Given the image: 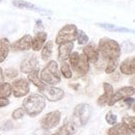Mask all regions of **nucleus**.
<instances>
[{
    "instance_id": "36",
    "label": "nucleus",
    "mask_w": 135,
    "mask_h": 135,
    "mask_svg": "<svg viewBox=\"0 0 135 135\" xmlns=\"http://www.w3.org/2000/svg\"><path fill=\"white\" fill-rule=\"evenodd\" d=\"M7 105H9V100L7 98H0V108L5 107Z\"/></svg>"
},
{
    "instance_id": "17",
    "label": "nucleus",
    "mask_w": 135,
    "mask_h": 135,
    "mask_svg": "<svg viewBox=\"0 0 135 135\" xmlns=\"http://www.w3.org/2000/svg\"><path fill=\"white\" fill-rule=\"evenodd\" d=\"M47 36L48 34L45 31H41L35 33V36L32 37V45H31V49L33 51H40L43 46L45 45L46 41H47Z\"/></svg>"
},
{
    "instance_id": "32",
    "label": "nucleus",
    "mask_w": 135,
    "mask_h": 135,
    "mask_svg": "<svg viewBox=\"0 0 135 135\" xmlns=\"http://www.w3.org/2000/svg\"><path fill=\"white\" fill-rule=\"evenodd\" d=\"M14 123L11 120V119H7V120H5V122H3L2 124H1V126H0V129L2 130V131H11V130H13L14 129Z\"/></svg>"
},
{
    "instance_id": "35",
    "label": "nucleus",
    "mask_w": 135,
    "mask_h": 135,
    "mask_svg": "<svg viewBox=\"0 0 135 135\" xmlns=\"http://www.w3.org/2000/svg\"><path fill=\"white\" fill-rule=\"evenodd\" d=\"M41 31H44V26H43V22L41 20H37L35 22V25H34V32L37 33V32H41Z\"/></svg>"
},
{
    "instance_id": "29",
    "label": "nucleus",
    "mask_w": 135,
    "mask_h": 135,
    "mask_svg": "<svg viewBox=\"0 0 135 135\" xmlns=\"http://www.w3.org/2000/svg\"><path fill=\"white\" fill-rule=\"evenodd\" d=\"M76 40L78 42L79 45H85L88 43V35L85 33L83 30H78L77 31V36H76Z\"/></svg>"
},
{
    "instance_id": "11",
    "label": "nucleus",
    "mask_w": 135,
    "mask_h": 135,
    "mask_svg": "<svg viewBox=\"0 0 135 135\" xmlns=\"http://www.w3.org/2000/svg\"><path fill=\"white\" fill-rule=\"evenodd\" d=\"M134 91L135 90L133 86H124V87H120V88H118L115 93H113L111 99L109 100L107 105L113 106V105H114L115 103H118V101H122L123 99L134 95Z\"/></svg>"
},
{
    "instance_id": "34",
    "label": "nucleus",
    "mask_w": 135,
    "mask_h": 135,
    "mask_svg": "<svg viewBox=\"0 0 135 135\" xmlns=\"http://www.w3.org/2000/svg\"><path fill=\"white\" fill-rule=\"evenodd\" d=\"M5 76L8 79H14L18 76V71L16 69H7L5 70Z\"/></svg>"
},
{
    "instance_id": "15",
    "label": "nucleus",
    "mask_w": 135,
    "mask_h": 135,
    "mask_svg": "<svg viewBox=\"0 0 135 135\" xmlns=\"http://www.w3.org/2000/svg\"><path fill=\"white\" fill-rule=\"evenodd\" d=\"M119 71L124 75H134L135 73V58L134 56L128 57L119 65Z\"/></svg>"
},
{
    "instance_id": "2",
    "label": "nucleus",
    "mask_w": 135,
    "mask_h": 135,
    "mask_svg": "<svg viewBox=\"0 0 135 135\" xmlns=\"http://www.w3.org/2000/svg\"><path fill=\"white\" fill-rule=\"evenodd\" d=\"M46 107V99L41 94H31L23 101V108L25 113L30 118H35Z\"/></svg>"
},
{
    "instance_id": "14",
    "label": "nucleus",
    "mask_w": 135,
    "mask_h": 135,
    "mask_svg": "<svg viewBox=\"0 0 135 135\" xmlns=\"http://www.w3.org/2000/svg\"><path fill=\"white\" fill-rule=\"evenodd\" d=\"M103 89H104L103 95L99 97V99L97 101L98 105L102 106V107L108 104V102L111 99V97H112V95L114 93L113 91V86L110 84V83H108V82H104L103 83Z\"/></svg>"
},
{
    "instance_id": "21",
    "label": "nucleus",
    "mask_w": 135,
    "mask_h": 135,
    "mask_svg": "<svg viewBox=\"0 0 135 135\" xmlns=\"http://www.w3.org/2000/svg\"><path fill=\"white\" fill-rule=\"evenodd\" d=\"M11 50V43L8 38L3 37L0 40V62H3Z\"/></svg>"
},
{
    "instance_id": "1",
    "label": "nucleus",
    "mask_w": 135,
    "mask_h": 135,
    "mask_svg": "<svg viewBox=\"0 0 135 135\" xmlns=\"http://www.w3.org/2000/svg\"><path fill=\"white\" fill-rule=\"evenodd\" d=\"M98 51L103 59H106L107 61L111 59H119L122 53L119 44L117 41L108 37H103L99 41Z\"/></svg>"
},
{
    "instance_id": "23",
    "label": "nucleus",
    "mask_w": 135,
    "mask_h": 135,
    "mask_svg": "<svg viewBox=\"0 0 135 135\" xmlns=\"http://www.w3.org/2000/svg\"><path fill=\"white\" fill-rule=\"evenodd\" d=\"M97 25L101 28H104L108 31H114V32H133V29H129L126 27H119L117 25H112V24H108V23H97Z\"/></svg>"
},
{
    "instance_id": "4",
    "label": "nucleus",
    "mask_w": 135,
    "mask_h": 135,
    "mask_svg": "<svg viewBox=\"0 0 135 135\" xmlns=\"http://www.w3.org/2000/svg\"><path fill=\"white\" fill-rule=\"evenodd\" d=\"M93 114V108L87 103H81L78 104L73 112V123L76 127H83L85 126L90 117Z\"/></svg>"
},
{
    "instance_id": "10",
    "label": "nucleus",
    "mask_w": 135,
    "mask_h": 135,
    "mask_svg": "<svg viewBox=\"0 0 135 135\" xmlns=\"http://www.w3.org/2000/svg\"><path fill=\"white\" fill-rule=\"evenodd\" d=\"M13 4H14V6H16L18 8L36 12V13H40V14H42V15H44V16H49V15L52 14L51 11L45 9V8H43V7H40V6L35 5L33 3L27 2V1H25V0H13Z\"/></svg>"
},
{
    "instance_id": "31",
    "label": "nucleus",
    "mask_w": 135,
    "mask_h": 135,
    "mask_svg": "<svg viewBox=\"0 0 135 135\" xmlns=\"http://www.w3.org/2000/svg\"><path fill=\"white\" fill-rule=\"evenodd\" d=\"M105 119H106V122H107L109 125H111V126H113V125H115V124L118 123V117H117L113 112H111V111H108V112H107V114H106V117H105Z\"/></svg>"
},
{
    "instance_id": "27",
    "label": "nucleus",
    "mask_w": 135,
    "mask_h": 135,
    "mask_svg": "<svg viewBox=\"0 0 135 135\" xmlns=\"http://www.w3.org/2000/svg\"><path fill=\"white\" fill-rule=\"evenodd\" d=\"M60 73H61V75H62L65 78H67V79L72 78V76H73V73H72V71H71L70 65L67 64L66 61H62V64H61V66H60Z\"/></svg>"
},
{
    "instance_id": "40",
    "label": "nucleus",
    "mask_w": 135,
    "mask_h": 135,
    "mask_svg": "<svg viewBox=\"0 0 135 135\" xmlns=\"http://www.w3.org/2000/svg\"><path fill=\"white\" fill-rule=\"evenodd\" d=\"M0 135H1V134H0Z\"/></svg>"
},
{
    "instance_id": "7",
    "label": "nucleus",
    "mask_w": 135,
    "mask_h": 135,
    "mask_svg": "<svg viewBox=\"0 0 135 135\" xmlns=\"http://www.w3.org/2000/svg\"><path fill=\"white\" fill-rule=\"evenodd\" d=\"M38 90H40L41 95L45 97V99H47L51 102L60 101L65 97L64 89H61L59 87H55V86H49V85L46 84L43 88H41Z\"/></svg>"
},
{
    "instance_id": "5",
    "label": "nucleus",
    "mask_w": 135,
    "mask_h": 135,
    "mask_svg": "<svg viewBox=\"0 0 135 135\" xmlns=\"http://www.w3.org/2000/svg\"><path fill=\"white\" fill-rule=\"evenodd\" d=\"M70 65L72 66V69L74 72L77 73L79 76H84L89 71V62L87 61L84 54H79L78 52H72L69 56Z\"/></svg>"
},
{
    "instance_id": "25",
    "label": "nucleus",
    "mask_w": 135,
    "mask_h": 135,
    "mask_svg": "<svg viewBox=\"0 0 135 135\" xmlns=\"http://www.w3.org/2000/svg\"><path fill=\"white\" fill-rule=\"evenodd\" d=\"M12 95V84L3 82L0 84V98H8Z\"/></svg>"
},
{
    "instance_id": "20",
    "label": "nucleus",
    "mask_w": 135,
    "mask_h": 135,
    "mask_svg": "<svg viewBox=\"0 0 135 135\" xmlns=\"http://www.w3.org/2000/svg\"><path fill=\"white\" fill-rule=\"evenodd\" d=\"M77 132V127L74 125L73 122H67L64 124L56 133L52 135H74Z\"/></svg>"
},
{
    "instance_id": "28",
    "label": "nucleus",
    "mask_w": 135,
    "mask_h": 135,
    "mask_svg": "<svg viewBox=\"0 0 135 135\" xmlns=\"http://www.w3.org/2000/svg\"><path fill=\"white\" fill-rule=\"evenodd\" d=\"M118 66V59H111V60H108L107 61V66L105 69V72L107 74H112L115 72Z\"/></svg>"
},
{
    "instance_id": "8",
    "label": "nucleus",
    "mask_w": 135,
    "mask_h": 135,
    "mask_svg": "<svg viewBox=\"0 0 135 135\" xmlns=\"http://www.w3.org/2000/svg\"><path fill=\"white\" fill-rule=\"evenodd\" d=\"M61 118V113L58 110H54L51 111L49 113H47L41 120V127L44 130H51L53 128H55Z\"/></svg>"
},
{
    "instance_id": "30",
    "label": "nucleus",
    "mask_w": 135,
    "mask_h": 135,
    "mask_svg": "<svg viewBox=\"0 0 135 135\" xmlns=\"http://www.w3.org/2000/svg\"><path fill=\"white\" fill-rule=\"evenodd\" d=\"M25 114H26V113H25L24 108H23V107H19V108L15 109V110L13 111L12 118H13V119H20V118H23Z\"/></svg>"
},
{
    "instance_id": "26",
    "label": "nucleus",
    "mask_w": 135,
    "mask_h": 135,
    "mask_svg": "<svg viewBox=\"0 0 135 135\" xmlns=\"http://www.w3.org/2000/svg\"><path fill=\"white\" fill-rule=\"evenodd\" d=\"M122 124H124L133 134H134L135 132V118L133 115H131V117H124L123 118V123Z\"/></svg>"
},
{
    "instance_id": "38",
    "label": "nucleus",
    "mask_w": 135,
    "mask_h": 135,
    "mask_svg": "<svg viewBox=\"0 0 135 135\" xmlns=\"http://www.w3.org/2000/svg\"><path fill=\"white\" fill-rule=\"evenodd\" d=\"M4 82V73L2 71V69L0 67V84H2Z\"/></svg>"
},
{
    "instance_id": "39",
    "label": "nucleus",
    "mask_w": 135,
    "mask_h": 135,
    "mask_svg": "<svg viewBox=\"0 0 135 135\" xmlns=\"http://www.w3.org/2000/svg\"><path fill=\"white\" fill-rule=\"evenodd\" d=\"M2 1H3V0H0V2H2Z\"/></svg>"
},
{
    "instance_id": "9",
    "label": "nucleus",
    "mask_w": 135,
    "mask_h": 135,
    "mask_svg": "<svg viewBox=\"0 0 135 135\" xmlns=\"http://www.w3.org/2000/svg\"><path fill=\"white\" fill-rule=\"evenodd\" d=\"M29 81L25 78H20L13 82L12 84V94L16 98H22L29 94Z\"/></svg>"
},
{
    "instance_id": "3",
    "label": "nucleus",
    "mask_w": 135,
    "mask_h": 135,
    "mask_svg": "<svg viewBox=\"0 0 135 135\" xmlns=\"http://www.w3.org/2000/svg\"><path fill=\"white\" fill-rule=\"evenodd\" d=\"M41 80L48 85H56L60 82V74L58 65L55 60H50L46 67L41 71L40 74Z\"/></svg>"
},
{
    "instance_id": "18",
    "label": "nucleus",
    "mask_w": 135,
    "mask_h": 135,
    "mask_svg": "<svg viewBox=\"0 0 135 135\" xmlns=\"http://www.w3.org/2000/svg\"><path fill=\"white\" fill-rule=\"evenodd\" d=\"M73 49H74L73 42L60 44L59 47H58V59L60 61H66L68 58H69L70 54L72 53Z\"/></svg>"
},
{
    "instance_id": "13",
    "label": "nucleus",
    "mask_w": 135,
    "mask_h": 135,
    "mask_svg": "<svg viewBox=\"0 0 135 135\" xmlns=\"http://www.w3.org/2000/svg\"><path fill=\"white\" fill-rule=\"evenodd\" d=\"M35 69H38V60L36 58V56L34 54H28L24 57V59L22 60L21 65H20V70L22 73L28 74L31 71H33Z\"/></svg>"
},
{
    "instance_id": "37",
    "label": "nucleus",
    "mask_w": 135,
    "mask_h": 135,
    "mask_svg": "<svg viewBox=\"0 0 135 135\" xmlns=\"http://www.w3.org/2000/svg\"><path fill=\"white\" fill-rule=\"evenodd\" d=\"M124 102L127 104V105H133L134 104V98H130V97H127V98H125V99H123Z\"/></svg>"
},
{
    "instance_id": "16",
    "label": "nucleus",
    "mask_w": 135,
    "mask_h": 135,
    "mask_svg": "<svg viewBox=\"0 0 135 135\" xmlns=\"http://www.w3.org/2000/svg\"><path fill=\"white\" fill-rule=\"evenodd\" d=\"M83 54L86 57L87 61L88 62H91V64H96L98 62L99 60V51L98 49L94 46V45H87L83 48Z\"/></svg>"
},
{
    "instance_id": "19",
    "label": "nucleus",
    "mask_w": 135,
    "mask_h": 135,
    "mask_svg": "<svg viewBox=\"0 0 135 135\" xmlns=\"http://www.w3.org/2000/svg\"><path fill=\"white\" fill-rule=\"evenodd\" d=\"M107 135H133V133L124 124H115L108 130Z\"/></svg>"
},
{
    "instance_id": "12",
    "label": "nucleus",
    "mask_w": 135,
    "mask_h": 135,
    "mask_svg": "<svg viewBox=\"0 0 135 135\" xmlns=\"http://www.w3.org/2000/svg\"><path fill=\"white\" fill-rule=\"evenodd\" d=\"M31 45H32V36L30 34H25L18 41L11 44V50L15 51V52L30 50Z\"/></svg>"
},
{
    "instance_id": "6",
    "label": "nucleus",
    "mask_w": 135,
    "mask_h": 135,
    "mask_svg": "<svg viewBox=\"0 0 135 135\" xmlns=\"http://www.w3.org/2000/svg\"><path fill=\"white\" fill-rule=\"evenodd\" d=\"M77 31H78V28L76 25H74V24L65 25L58 31L56 38H55V43L57 45H60V44H65V43L74 42L77 36Z\"/></svg>"
},
{
    "instance_id": "24",
    "label": "nucleus",
    "mask_w": 135,
    "mask_h": 135,
    "mask_svg": "<svg viewBox=\"0 0 135 135\" xmlns=\"http://www.w3.org/2000/svg\"><path fill=\"white\" fill-rule=\"evenodd\" d=\"M42 50V59L47 61L49 60L52 56V51H53V42L49 41L47 43H45V45L43 46Z\"/></svg>"
},
{
    "instance_id": "33",
    "label": "nucleus",
    "mask_w": 135,
    "mask_h": 135,
    "mask_svg": "<svg viewBox=\"0 0 135 135\" xmlns=\"http://www.w3.org/2000/svg\"><path fill=\"white\" fill-rule=\"evenodd\" d=\"M120 50H124V52H126V53L132 52V51L134 50V45H133V43H132V42H130V41L124 42V43H123V45H122Z\"/></svg>"
},
{
    "instance_id": "22",
    "label": "nucleus",
    "mask_w": 135,
    "mask_h": 135,
    "mask_svg": "<svg viewBox=\"0 0 135 135\" xmlns=\"http://www.w3.org/2000/svg\"><path fill=\"white\" fill-rule=\"evenodd\" d=\"M27 80H28L29 82H31L33 85H35L38 89L43 88V87L46 85L42 80H41V78L38 77V69H35L33 71H31L30 73H28Z\"/></svg>"
}]
</instances>
